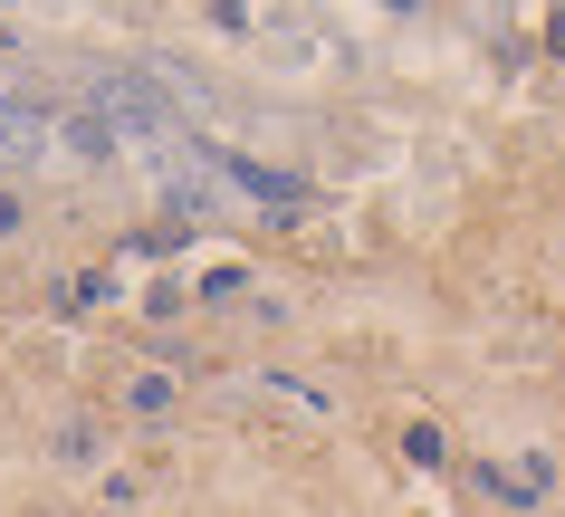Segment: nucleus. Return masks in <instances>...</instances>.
<instances>
[{
	"mask_svg": "<svg viewBox=\"0 0 565 517\" xmlns=\"http://www.w3.org/2000/svg\"><path fill=\"white\" fill-rule=\"evenodd\" d=\"M116 298V269H87V278H58V306H106Z\"/></svg>",
	"mask_w": 565,
	"mask_h": 517,
	"instance_id": "nucleus-7",
	"label": "nucleus"
},
{
	"mask_svg": "<svg viewBox=\"0 0 565 517\" xmlns=\"http://www.w3.org/2000/svg\"><path fill=\"white\" fill-rule=\"evenodd\" d=\"M49 125H58V144L77 153V163H116V125H106V106H49Z\"/></svg>",
	"mask_w": 565,
	"mask_h": 517,
	"instance_id": "nucleus-3",
	"label": "nucleus"
},
{
	"mask_svg": "<svg viewBox=\"0 0 565 517\" xmlns=\"http://www.w3.org/2000/svg\"><path fill=\"white\" fill-rule=\"evenodd\" d=\"M249 298V269H202V306H231Z\"/></svg>",
	"mask_w": 565,
	"mask_h": 517,
	"instance_id": "nucleus-8",
	"label": "nucleus"
},
{
	"mask_svg": "<svg viewBox=\"0 0 565 517\" xmlns=\"http://www.w3.org/2000/svg\"><path fill=\"white\" fill-rule=\"evenodd\" d=\"M182 240H192V230H182V220H145V230H135V240H125V259H173Z\"/></svg>",
	"mask_w": 565,
	"mask_h": 517,
	"instance_id": "nucleus-6",
	"label": "nucleus"
},
{
	"mask_svg": "<svg viewBox=\"0 0 565 517\" xmlns=\"http://www.w3.org/2000/svg\"><path fill=\"white\" fill-rule=\"evenodd\" d=\"M403 451H413V470H441V431L413 422V431H403Z\"/></svg>",
	"mask_w": 565,
	"mask_h": 517,
	"instance_id": "nucleus-9",
	"label": "nucleus"
},
{
	"mask_svg": "<svg viewBox=\"0 0 565 517\" xmlns=\"http://www.w3.org/2000/svg\"><path fill=\"white\" fill-rule=\"evenodd\" d=\"M470 480L489 488V498H508V508H536V498L556 488V460H536V451H527V460H479Z\"/></svg>",
	"mask_w": 565,
	"mask_h": 517,
	"instance_id": "nucleus-1",
	"label": "nucleus"
},
{
	"mask_svg": "<svg viewBox=\"0 0 565 517\" xmlns=\"http://www.w3.org/2000/svg\"><path fill=\"white\" fill-rule=\"evenodd\" d=\"M173 374H163V365H145V374H135V384H125V412H135V422H163V412H173Z\"/></svg>",
	"mask_w": 565,
	"mask_h": 517,
	"instance_id": "nucleus-5",
	"label": "nucleus"
},
{
	"mask_svg": "<svg viewBox=\"0 0 565 517\" xmlns=\"http://www.w3.org/2000/svg\"><path fill=\"white\" fill-rule=\"evenodd\" d=\"M58 460H96V422H67L58 431Z\"/></svg>",
	"mask_w": 565,
	"mask_h": 517,
	"instance_id": "nucleus-10",
	"label": "nucleus"
},
{
	"mask_svg": "<svg viewBox=\"0 0 565 517\" xmlns=\"http://www.w3.org/2000/svg\"><path fill=\"white\" fill-rule=\"evenodd\" d=\"M49 144H58L49 106H30V96H0V163H39Z\"/></svg>",
	"mask_w": 565,
	"mask_h": 517,
	"instance_id": "nucleus-2",
	"label": "nucleus"
},
{
	"mask_svg": "<svg viewBox=\"0 0 565 517\" xmlns=\"http://www.w3.org/2000/svg\"><path fill=\"white\" fill-rule=\"evenodd\" d=\"M221 183H239L249 202H268V212H298V202H307L298 173H268V163H249V153H221Z\"/></svg>",
	"mask_w": 565,
	"mask_h": 517,
	"instance_id": "nucleus-4",
	"label": "nucleus"
},
{
	"mask_svg": "<svg viewBox=\"0 0 565 517\" xmlns=\"http://www.w3.org/2000/svg\"><path fill=\"white\" fill-rule=\"evenodd\" d=\"M20 230H30V202H20V192H0V240H20Z\"/></svg>",
	"mask_w": 565,
	"mask_h": 517,
	"instance_id": "nucleus-11",
	"label": "nucleus"
}]
</instances>
